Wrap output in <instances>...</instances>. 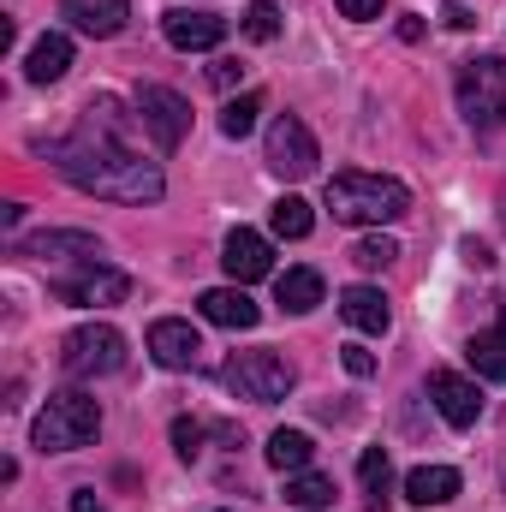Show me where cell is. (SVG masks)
Segmentation results:
<instances>
[{
    "instance_id": "6da1fadb",
    "label": "cell",
    "mask_w": 506,
    "mask_h": 512,
    "mask_svg": "<svg viewBox=\"0 0 506 512\" xmlns=\"http://www.w3.org/2000/svg\"><path fill=\"white\" fill-rule=\"evenodd\" d=\"M120 131H126V120H120V102L114 96L90 102L84 108V126L72 131L66 143H54V167L78 191H90V197H108V203H161V191H167L161 167L137 161L126 143H120Z\"/></svg>"
},
{
    "instance_id": "7a4b0ae2",
    "label": "cell",
    "mask_w": 506,
    "mask_h": 512,
    "mask_svg": "<svg viewBox=\"0 0 506 512\" xmlns=\"http://www.w3.org/2000/svg\"><path fill=\"white\" fill-rule=\"evenodd\" d=\"M328 209L346 227H387L411 209V191L387 173H334L328 179Z\"/></svg>"
},
{
    "instance_id": "3957f363",
    "label": "cell",
    "mask_w": 506,
    "mask_h": 512,
    "mask_svg": "<svg viewBox=\"0 0 506 512\" xmlns=\"http://www.w3.org/2000/svg\"><path fill=\"white\" fill-rule=\"evenodd\" d=\"M102 435V405L90 399V393H54L42 411H36V423H30V441L42 447V453H78V447H90Z\"/></svg>"
},
{
    "instance_id": "277c9868",
    "label": "cell",
    "mask_w": 506,
    "mask_h": 512,
    "mask_svg": "<svg viewBox=\"0 0 506 512\" xmlns=\"http://www.w3.org/2000/svg\"><path fill=\"white\" fill-rule=\"evenodd\" d=\"M459 114L471 126H501L506 120V60L501 54H483V60H465L459 66Z\"/></svg>"
},
{
    "instance_id": "5b68a950",
    "label": "cell",
    "mask_w": 506,
    "mask_h": 512,
    "mask_svg": "<svg viewBox=\"0 0 506 512\" xmlns=\"http://www.w3.org/2000/svg\"><path fill=\"white\" fill-rule=\"evenodd\" d=\"M120 364H126V334L108 328V322H84L60 340V370L78 376V382L84 376H114Z\"/></svg>"
},
{
    "instance_id": "8992f818",
    "label": "cell",
    "mask_w": 506,
    "mask_h": 512,
    "mask_svg": "<svg viewBox=\"0 0 506 512\" xmlns=\"http://www.w3.org/2000/svg\"><path fill=\"white\" fill-rule=\"evenodd\" d=\"M221 382L233 387L239 399H256V405H274V399H286L292 393V364L280 358V352H233L227 364H221Z\"/></svg>"
},
{
    "instance_id": "52a82bcc",
    "label": "cell",
    "mask_w": 506,
    "mask_h": 512,
    "mask_svg": "<svg viewBox=\"0 0 506 512\" xmlns=\"http://www.w3.org/2000/svg\"><path fill=\"white\" fill-rule=\"evenodd\" d=\"M262 161H268L280 179H304V173H316L322 149H316V137H310V126H304L298 114H280V120L268 126V149H262Z\"/></svg>"
},
{
    "instance_id": "ba28073f",
    "label": "cell",
    "mask_w": 506,
    "mask_h": 512,
    "mask_svg": "<svg viewBox=\"0 0 506 512\" xmlns=\"http://www.w3.org/2000/svg\"><path fill=\"white\" fill-rule=\"evenodd\" d=\"M137 126L155 137V149H179L185 131H191V108H185L179 90H167V84H143V90H137Z\"/></svg>"
},
{
    "instance_id": "9c48e42d",
    "label": "cell",
    "mask_w": 506,
    "mask_h": 512,
    "mask_svg": "<svg viewBox=\"0 0 506 512\" xmlns=\"http://www.w3.org/2000/svg\"><path fill=\"white\" fill-rule=\"evenodd\" d=\"M126 292H131V280L120 268H108V262H84L78 274L54 280L60 304H126Z\"/></svg>"
},
{
    "instance_id": "30bf717a",
    "label": "cell",
    "mask_w": 506,
    "mask_h": 512,
    "mask_svg": "<svg viewBox=\"0 0 506 512\" xmlns=\"http://www.w3.org/2000/svg\"><path fill=\"white\" fill-rule=\"evenodd\" d=\"M161 30H167V42H173L179 54H209V48L227 42V18H221V12H191V6L161 12Z\"/></svg>"
},
{
    "instance_id": "8fae6325",
    "label": "cell",
    "mask_w": 506,
    "mask_h": 512,
    "mask_svg": "<svg viewBox=\"0 0 506 512\" xmlns=\"http://www.w3.org/2000/svg\"><path fill=\"white\" fill-rule=\"evenodd\" d=\"M429 399H435V411L453 429H471L483 417V393H477V382H465L459 370H429Z\"/></svg>"
},
{
    "instance_id": "7c38bea8",
    "label": "cell",
    "mask_w": 506,
    "mask_h": 512,
    "mask_svg": "<svg viewBox=\"0 0 506 512\" xmlns=\"http://www.w3.org/2000/svg\"><path fill=\"white\" fill-rule=\"evenodd\" d=\"M149 358H155L161 370H191V364L203 358V340H197L191 322L161 316V322H149Z\"/></svg>"
},
{
    "instance_id": "4fadbf2b",
    "label": "cell",
    "mask_w": 506,
    "mask_h": 512,
    "mask_svg": "<svg viewBox=\"0 0 506 512\" xmlns=\"http://www.w3.org/2000/svg\"><path fill=\"white\" fill-rule=\"evenodd\" d=\"M221 262H227V274H233L239 286H251V280H262V274L274 268V251H268V239H262V233L233 227V233H227V245H221Z\"/></svg>"
},
{
    "instance_id": "5bb4252c",
    "label": "cell",
    "mask_w": 506,
    "mask_h": 512,
    "mask_svg": "<svg viewBox=\"0 0 506 512\" xmlns=\"http://www.w3.org/2000/svg\"><path fill=\"white\" fill-rule=\"evenodd\" d=\"M12 256H36V262H48V256H78V262H102V239L96 233H30V239H18Z\"/></svg>"
},
{
    "instance_id": "9a60e30c",
    "label": "cell",
    "mask_w": 506,
    "mask_h": 512,
    "mask_svg": "<svg viewBox=\"0 0 506 512\" xmlns=\"http://www.w3.org/2000/svg\"><path fill=\"white\" fill-rule=\"evenodd\" d=\"M197 310H203L215 328H256V322H262V310L245 298V286H209V292L197 298Z\"/></svg>"
},
{
    "instance_id": "2e32d148",
    "label": "cell",
    "mask_w": 506,
    "mask_h": 512,
    "mask_svg": "<svg viewBox=\"0 0 506 512\" xmlns=\"http://www.w3.org/2000/svg\"><path fill=\"white\" fill-rule=\"evenodd\" d=\"M453 495H459V471L453 465H417L405 477V501L411 507H447Z\"/></svg>"
},
{
    "instance_id": "e0dca14e",
    "label": "cell",
    "mask_w": 506,
    "mask_h": 512,
    "mask_svg": "<svg viewBox=\"0 0 506 512\" xmlns=\"http://www.w3.org/2000/svg\"><path fill=\"white\" fill-rule=\"evenodd\" d=\"M340 316L358 334H387V322H393V310H387V298H381L376 286H346L340 292Z\"/></svg>"
},
{
    "instance_id": "ac0fdd59",
    "label": "cell",
    "mask_w": 506,
    "mask_h": 512,
    "mask_svg": "<svg viewBox=\"0 0 506 512\" xmlns=\"http://www.w3.org/2000/svg\"><path fill=\"white\" fill-rule=\"evenodd\" d=\"M66 18L84 30V36H120L131 18L126 0H66Z\"/></svg>"
},
{
    "instance_id": "d6986e66",
    "label": "cell",
    "mask_w": 506,
    "mask_h": 512,
    "mask_svg": "<svg viewBox=\"0 0 506 512\" xmlns=\"http://www.w3.org/2000/svg\"><path fill=\"white\" fill-rule=\"evenodd\" d=\"M66 66H72V36L48 30V36L30 48V60H24V78H30V84H60V78H66Z\"/></svg>"
},
{
    "instance_id": "ffe728a7",
    "label": "cell",
    "mask_w": 506,
    "mask_h": 512,
    "mask_svg": "<svg viewBox=\"0 0 506 512\" xmlns=\"http://www.w3.org/2000/svg\"><path fill=\"white\" fill-rule=\"evenodd\" d=\"M274 298H280L292 316H304V310L322 304V274H316V268H286V274L274 280Z\"/></svg>"
},
{
    "instance_id": "44dd1931",
    "label": "cell",
    "mask_w": 506,
    "mask_h": 512,
    "mask_svg": "<svg viewBox=\"0 0 506 512\" xmlns=\"http://www.w3.org/2000/svg\"><path fill=\"white\" fill-rule=\"evenodd\" d=\"M310 453H316V441H310L304 429H274V435H268V465L286 471V477H292V471H310Z\"/></svg>"
},
{
    "instance_id": "7402d4cb",
    "label": "cell",
    "mask_w": 506,
    "mask_h": 512,
    "mask_svg": "<svg viewBox=\"0 0 506 512\" xmlns=\"http://www.w3.org/2000/svg\"><path fill=\"white\" fill-rule=\"evenodd\" d=\"M358 483H364V507L387 512V483H393V459H387V447H370V453L358 459Z\"/></svg>"
},
{
    "instance_id": "603a6c76",
    "label": "cell",
    "mask_w": 506,
    "mask_h": 512,
    "mask_svg": "<svg viewBox=\"0 0 506 512\" xmlns=\"http://www.w3.org/2000/svg\"><path fill=\"white\" fill-rule=\"evenodd\" d=\"M465 358H471V370H477V376H489V382H506V328L471 334Z\"/></svg>"
},
{
    "instance_id": "cb8c5ba5",
    "label": "cell",
    "mask_w": 506,
    "mask_h": 512,
    "mask_svg": "<svg viewBox=\"0 0 506 512\" xmlns=\"http://www.w3.org/2000/svg\"><path fill=\"white\" fill-rule=\"evenodd\" d=\"M286 501H292V507H304V512L334 507V483H328V477H316V471H292V477H286Z\"/></svg>"
},
{
    "instance_id": "d4e9b609",
    "label": "cell",
    "mask_w": 506,
    "mask_h": 512,
    "mask_svg": "<svg viewBox=\"0 0 506 512\" xmlns=\"http://www.w3.org/2000/svg\"><path fill=\"white\" fill-rule=\"evenodd\" d=\"M268 227H274L280 239H310L316 215H310V203H304V197H280V203H274V215H268Z\"/></svg>"
},
{
    "instance_id": "484cf974",
    "label": "cell",
    "mask_w": 506,
    "mask_h": 512,
    "mask_svg": "<svg viewBox=\"0 0 506 512\" xmlns=\"http://www.w3.org/2000/svg\"><path fill=\"white\" fill-rule=\"evenodd\" d=\"M256 114H262V96H239V102L221 108V131H227V137H251Z\"/></svg>"
},
{
    "instance_id": "4316f807",
    "label": "cell",
    "mask_w": 506,
    "mask_h": 512,
    "mask_svg": "<svg viewBox=\"0 0 506 512\" xmlns=\"http://www.w3.org/2000/svg\"><path fill=\"white\" fill-rule=\"evenodd\" d=\"M239 24H245L251 42H274V36H280V6H274V0H256V6H245Z\"/></svg>"
},
{
    "instance_id": "83f0119b",
    "label": "cell",
    "mask_w": 506,
    "mask_h": 512,
    "mask_svg": "<svg viewBox=\"0 0 506 512\" xmlns=\"http://www.w3.org/2000/svg\"><path fill=\"white\" fill-rule=\"evenodd\" d=\"M393 256H399V245H393L387 233H370V239H358V245H352V262H358V268H370V274L387 268Z\"/></svg>"
},
{
    "instance_id": "f1b7e54d",
    "label": "cell",
    "mask_w": 506,
    "mask_h": 512,
    "mask_svg": "<svg viewBox=\"0 0 506 512\" xmlns=\"http://www.w3.org/2000/svg\"><path fill=\"white\" fill-rule=\"evenodd\" d=\"M173 447H179V459H197L203 453V423L197 417H173Z\"/></svg>"
},
{
    "instance_id": "f546056e",
    "label": "cell",
    "mask_w": 506,
    "mask_h": 512,
    "mask_svg": "<svg viewBox=\"0 0 506 512\" xmlns=\"http://www.w3.org/2000/svg\"><path fill=\"white\" fill-rule=\"evenodd\" d=\"M340 364H346L358 382H370V376H376V352H364V346H340Z\"/></svg>"
},
{
    "instance_id": "4dcf8cb0",
    "label": "cell",
    "mask_w": 506,
    "mask_h": 512,
    "mask_svg": "<svg viewBox=\"0 0 506 512\" xmlns=\"http://www.w3.org/2000/svg\"><path fill=\"white\" fill-rule=\"evenodd\" d=\"M239 78H245V66H239V60H215V66H209V84H215V90H233Z\"/></svg>"
},
{
    "instance_id": "1f68e13d",
    "label": "cell",
    "mask_w": 506,
    "mask_h": 512,
    "mask_svg": "<svg viewBox=\"0 0 506 512\" xmlns=\"http://www.w3.org/2000/svg\"><path fill=\"white\" fill-rule=\"evenodd\" d=\"M346 18H381V0H334Z\"/></svg>"
},
{
    "instance_id": "d6a6232c",
    "label": "cell",
    "mask_w": 506,
    "mask_h": 512,
    "mask_svg": "<svg viewBox=\"0 0 506 512\" xmlns=\"http://www.w3.org/2000/svg\"><path fill=\"white\" fill-rule=\"evenodd\" d=\"M441 18H447V24H453V30H471V12H465V6H459V0H447V6H441Z\"/></svg>"
},
{
    "instance_id": "836d02e7",
    "label": "cell",
    "mask_w": 506,
    "mask_h": 512,
    "mask_svg": "<svg viewBox=\"0 0 506 512\" xmlns=\"http://www.w3.org/2000/svg\"><path fill=\"white\" fill-rule=\"evenodd\" d=\"M18 221H24V203H6V209H0V227L18 233Z\"/></svg>"
},
{
    "instance_id": "e575fe53",
    "label": "cell",
    "mask_w": 506,
    "mask_h": 512,
    "mask_svg": "<svg viewBox=\"0 0 506 512\" xmlns=\"http://www.w3.org/2000/svg\"><path fill=\"white\" fill-rule=\"evenodd\" d=\"M465 262H477V268H489L495 256H489V245H477V239H471V245H465Z\"/></svg>"
},
{
    "instance_id": "d590c367",
    "label": "cell",
    "mask_w": 506,
    "mask_h": 512,
    "mask_svg": "<svg viewBox=\"0 0 506 512\" xmlns=\"http://www.w3.org/2000/svg\"><path fill=\"white\" fill-rule=\"evenodd\" d=\"M72 512H102V501H96L90 489H78V495H72Z\"/></svg>"
},
{
    "instance_id": "8d00e7d4",
    "label": "cell",
    "mask_w": 506,
    "mask_h": 512,
    "mask_svg": "<svg viewBox=\"0 0 506 512\" xmlns=\"http://www.w3.org/2000/svg\"><path fill=\"white\" fill-rule=\"evenodd\" d=\"M501 328H506V304H501Z\"/></svg>"
}]
</instances>
